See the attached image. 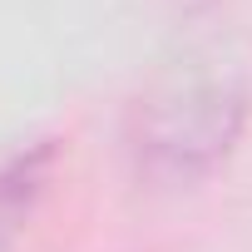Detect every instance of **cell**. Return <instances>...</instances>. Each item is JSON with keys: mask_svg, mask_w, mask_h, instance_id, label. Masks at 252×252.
I'll return each mask as SVG.
<instances>
[{"mask_svg": "<svg viewBox=\"0 0 252 252\" xmlns=\"http://www.w3.org/2000/svg\"><path fill=\"white\" fill-rule=\"evenodd\" d=\"M55 173H60V139H35L0 163V252H10L15 237L30 227Z\"/></svg>", "mask_w": 252, "mask_h": 252, "instance_id": "cell-2", "label": "cell"}, {"mask_svg": "<svg viewBox=\"0 0 252 252\" xmlns=\"http://www.w3.org/2000/svg\"><path fill=\"white\" fill-rule=\"evenodd\" d=\"M252 114V89L232 69H208L144 94L129 109L124 149L139 183L193 188L237 149Z\"/></svg>", "mask_w": 252, "mask_h": 252, "instance_id": "cell-1", "label": "cell"}]
</instances>
